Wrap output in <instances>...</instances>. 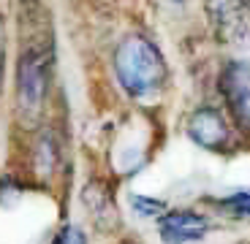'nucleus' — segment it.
<instances>
[{"instance_id":"1","label":"nucleus","mask_w":250,"mask_h":244,"mask_svg":"<svg viewBox=\"0 0 250 244\" xmlns=\"http://www.w3.org/2000/svg\"><path fill=\"white\" fill-rule=\"evenodd\" d=\"M27 25V36L22 33L17 57V114L25 125L38 122L46 109V95L52 87V68H55V41H52V22L44 17H22Z\"/></svg>"},{"instance_id":"2","label":"nucleus","mask_w":250,"mask_h":244,"mask_svg":"<svg viewBox=\"0 0 250 244\" xmlns=\"http://www.w3.org/2000/svg\"><path fill=\"white\" fill-rule=\"evenodd\" d=\"M120 87L131 98H150L166 84V60L161 49L142 33H131L117 44L112 57Z\"/></svg>"},{"instance_id":"3","label":"nucleus","mask_w":250,"mask_h":244,"mask_svg":"<svg viewBox=\"0 0 250 244\" xmlns=\"http://www.w3.org/2000/svg\"><path fill=\"white\" fill-rule=\"evenodd\" d=\"M218 87L234 125L250 136V60H229L220 71Z\"/></svg>"},{"instance_id":"4","label":"nucleus","mask_w":250,"mask_h":244,"mask_svg":"<svg viewBox=\"0 0 250 244\" xmlns=\"http://www.w3.org/2000/svg\"><path fill=\"white\" fill-rule=\"evenodd\" d=\"M188 136L209 152H223L231 144V125L218 106H201L188 119Z\"/></svg>"},{"instance_id":"5","label":"nucleus","mask_w":250,"mask_h":244,"mask_svg":"<svg viewBox=\"0 0 250 244\" xmlns=\"http://www.w3.org/2000/svg\"><path fill=\"white\" fill-rule=\"evenodd\" d=\"M158 231L166 244H190L204 239L209 231V220L193 209H171L158 220Z\"/></svg>"},{"instance_id":"6","label":"nucleus","mask_w":250,"mask_h":244,"mask_svg":"<svg viewBox=\"0 0 250 244\" xmlns=\"http://www.w3.org/2000/svg\"><path fill=\"white\" fill-rule=\"evenodd\" d=\"M82 201L90 209V217H93V223L101 231H106V228H112L117 223V206H114L109 190L101 182H90L84 188V193H82Z\"/></svg>"},{"instance_id":"7","label":"nucleus","mask_w":250,"mask_h":244,"mask_svg":"<svg viewBox=\"0 0 250 244\" xmlns=\"http://www.w3.org/2000/svg\"><path fill=\"white\" fill-rule=\"evenodd\" d=\"M41 155V160H36V171H41V174H52V169H55L57 163V147L55 141H52V136H41L36 144V157Z\"/></svg>"},{"instance_id":"8","label":"nucleus","mask_w":250,"mask_h":244,"mask_svg":"<svg viewBox=\"0 0 250 244\" xmlns=\"http://www.w3.org/2000/svg\"><path fill=\"white\" fill-rule=\"evenodd\" d=\"M131 206L136 209V214L142 217H158L161 220L166 214V204L161 198H150V195H131Z\"/></svg>"},{"instance_id":"9","label":"nucleus","mask_w":250,"mask_h":244,"mask_svg":"<svg viewBox=\"0 0 250 244\" xmlns=\"http://www.w3.org/2000/svg\"><path fill=\"white\" fill-rule=\"evenodd\" d=\"M220 206L234 217H250V190H237V193L226 195Z\"/></svg>"},{"instance_id":"10","label":"nucleus","mask_w":250,"mask_h":244,"mask_svg":"<svg viewBox=\"0 0 250 244\" xmlns=\"http://www.w3.org/2000/svg\"><path fill=\"white\" fill-rule=\"evenodd\" d=\"M55 244H87V236L82 233V228L65 225V228H62V231L55 236Z\"/></svg>"},{"instance_id":"11","label":"nucleus","mask_w":250,"mask_h":244,"mask_svg":"<svg viewBox=\"0 0 250 244\" xmlns=\"http://www.w3.org/2000/svg\"><path fill=\"white\" fill-rule=\"evenodd\" d=\"M3 74H6V30L0 19V90H3Z\"/></svg>"},{"instance_id":"12","label":"nucleus","mask_w":250,"mask_h":244,"mask_svg":"<svg viewBox=\"0 0 250 244\" xmlns=\"http://www.w3.org/2000/svg\"><path fill=\"white\" fill-rule=\"evenodd\" d=\"M123 244H133V242H123Z\"/></svg>"}]
</instances>
